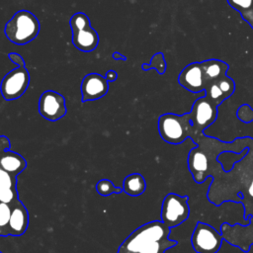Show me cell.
Segmentation results:
<instances>
[{"instance_id": "cell-21", "label": "cell", "mask_w": 253, "mask_h": 253, "mask_svg": "<svg viewBox=\"0 0 253 253\" xmlns=\"http://www.w3.org/2000/svg\"><path fill=\"white\" fill-rule=\"evenodd\" d=\"M96 191L103 197L110 196L112 194H120L123 192V188L116 187L112 181L108 179H102L96 184Z\"/></svg>"}, {"instance_id": "cell-19", "label": "cell", "mask_w": 253, "mask_h": 253, "mask_svg": "<svg viewBox=\"0 0 253 253\" xmlns=\"http://www.w3.org/2000/svg\"><path fill=\"white\" fill-rule=\"evenodd\" d=\"M228 5L239 12L242 19L253 30V0H226Z\"/></svg>"}, {"instance_id": "cell-22", "label": "cell", "mask_w": 253, "mask_h": 253, "mask_svg": "<svg viewBox=\"0 0 253 253\" xmlns=\"http://www.w3.org/2000/svg\"><path fill=\"white\" fill-rule=\"evenodd\" d=\"M205 92H206V96L217 106H219L224 100H226L225 96L223 95L222 91L220 90L216 82H213L208 85L205 89Z\"/></svg>"}, {"instance_id": "cell-10", "label": "cell", "mask_w": 253, "mask_h": 253, "mask_svg": "<svg viewBox=\"0 0 253 253\" xmlns=\"http://www.w3.org/2000/svg\"><path fill=\"white\" fill-rule=\"evenodd\" d=\"M220 232L223 239L229 244L238 247L243 252H249L253 244V215L250 217L249 223L246 225L236 223L229 224L223 222L220 226Z\"/></svg>"}, {"instance_id": "cell-13", "label": "cell", "mask_w": 253, "mask_h": 253, "mask_svg": "<svg viewBox=\"0 0 253 253\" xmlns=\"http://www.w3.org/2000/svg\"><path fill=\"white\" fill-rule=\"evenodd\" d=\"M179 84L192 93H200L205 90L203 69L201 62H192L180 72L178 76Z\"/></svg>"}, {"instance_id": "cell-25", "label": "cell", "mask_w": 253, "mask_h": 253, "mask_svg": "<svg viewBox=\"0 0 253 253\" xmlns=\"http://www.w3.org/2000/svg\"><path fill=\"white\" fill-rule=\"evenodd\" d=\"M216 83L219 86L220 90L222 91V93L226 99L229 98L233 94V92L235 90V83L229 76H227V75L224 76L223 78L216 81Z\"/></svg>"}, {"instance_id": "cell-17", "label": "cell", "mask_w": 253, "mask_h": 253, "mask_svg": "<svg viewBox=\"0 0 253 253\" xmlns=\"http://www.w3.org/2000/svg\"><path fill=\"white\" fill-rule=\"evenodd\" d=\"M0 167L17 177L27 167V161L21 154L9 149L0 155Z\"/></svg>"}, {"instance_id": "cell-27", "label": "cell", "mask_w": 253, "mask_h": 253, "mask_svg": "<svg viewBox=\"0 0 253 253\" xmlns=\"http://www.w3.org/2000/svg\"><path fill=\"white\" fill-rule=\"evenodd\" d=\"M18 198L17 189L11 188H0V202L5 204H12Z\"/></svg>"}, {"instance_id": "cell-23", "label": "cell", "mask_w": 253, "mask_h": 253, "mask_svg": "<svg viewBox=\"0 0 253 253\" xmlns=\"http://www.w3.org/2000/svg\"><path fill=\"white\" fill-rule=\"evenodd\" d=\"M141 68L143 70H149V69H155L159 74H163L166 69V62L164 59V55L161 52H158L154 54L151 58V61L149 64L143 63L141 65Z\"/></svg>"}, {"instance_id": "cell-29", "label": "cell", "mask_w": 253, "mask_h": 253, "mask_svg": "<svg viewBox=\"0 0 253 253\" xmlns=\"http://www.w3.org/2000/svg\"><path fill=\"white\" fill-rule=\"evenodd\" d=\"M10 140L7 136L5 135H0V155L6 151L10 149Z\"/></svg>"}, {"instance_id": "cell-5", "label": "cell", "mask_w": 253, "mask_h": 253, "mask_svg": "<svg viewBox=\"0 0 253 253\" xmlns=\"http://www.w3.org/2000/svg\"><path fill=\"white\" fill-rule=\"evenodd\" d=\"M157 126L161 138L170 144H180L193 134L189 113L183 115L163 114L159 117Z\"/></svg>"}, {"instance_id": "cell-30", "label": "cell", "mask_w": 253, "mask_h": 253, "mask_svg": "<svg viewBox=\"0 0 253 253\" xmlns=\"http://www.w3.org/2000/svg\"><path fill=\"white\" fill-rule=\"evenodd\" d=\"M105 78L108 82H114L118 78V73L115 70H108L105 74Z\"/></svg>"}, {"instance_id": "cell-1", "label": "cell", "mask_w": 253, "mask_h": 253, "mask_svg": "<svg viewBox=\"0 0 253 253\" xmlns=\"http://www.w3.org/2000/svg\"><path fill=\"white\" fill-rule=\"evenodd\" d=\"M248 149L229 171H224L219 162L211 167L207 178L211 177L212 181L207 197L216 207L224 202L242 204L244 219L249 223L253 215V145Z\"/></svg>"}, {"instance_id": "cell-3", "label": "cell", "mask_w": 253, "mask_h": 253, "mask_svg": "<svg viewBox=\"0 0 253 253\" xmlns=\"http://www.w3.org/2000/svg\"><path fill=\"white\" fill-rule=\"evenodd\" d=\"M171 228L154 220L136 228L120 246L118 253H165L178 242L169 238Z\"/></svg>"}, {"instance_id": "cell-18", "label": "cell", "mask_w": 253, "mask_h": 253, "mask_svg": "<svg viewBox=\"0 0 253 253\" xmlns=\"http://www.w3.org/2000/svg\"><path fill=\"white\" fill-rule=\"evenodd\" d=\"M145 189H146L145 179L139 173L129 174L124 180L123 191L131 197H137L143 194Z\"/></svg>"}, {"instance_id": "cell-11", "label": "cell", "mask_w": 253, "mask_h": 253, "mask_svg": "<svg viewBox=\"0 0 253 253\" xmlns=\"http://www.w3.org/2000/svg\"><path fill=\"white\" fill-rule=\"evenodd\" d=\"M39 113L42 118L51 122L63 118L66 114L64 97L53 90L42 92L39 100Z\"/></svg>"}, {"instance_id": "cell-16", "label": "cell", "mask_w": 253, "mask_h": 253, "mask_svg": "<svg viewBox=\"0 0 253 253\" xmlns=\"http://www.w3.org/2000/svg\"><path fill=\"white\" fill-rule=\"evenodd\" d=\"M201 64L206 87L226 76V72L229 68L226 62L219 59H207L201 61Z\"/></svg>"}, {"instance_id": "cell-14", "label": "cell", "mask_w": 253, "mask_h": 253, "mask_svg": "<svg viewBox=\"0 0 253 253\" xmlns=\"http://www.w3.org/2000/svg\"><path fill=\"white\" fill-rule=\"evenodd\" d=\"M29 225V213L24 204L17 199L11 204V216L8 225V235H23Z\"/></svg>"}, {"instance_id": "cell-2", "label": "cell", "mask_w": 253, "mask_h": 253, "mask_svg": "<svg viewBox=\"0 0 253 253\" xmlns=\"http://www.w3.org/2000/svg\"><path fill=\"white\" fill-rule=\"evenodd\" d=\"M194 142L198 145L188 155V168L197 184H202L206 179L209 169L217 162V157L223 152L241 153L253 145V138L240 137L232 142H222L214 137L204 133L197 137Z\"/></svg>"}, {"instance_id": "cell-15", "label": "cell", "mask_w": 253, "mask_h": 253, "mask_svg": "<svg viewBox=\"0 0 253 253\" xmlns=\"http://www.w3.org/2000/svg\"><path fill=\"white\" fill-rule=\"evenodd\" d=\"M72 43L77 49L83 52H90L94 50L99 43L98 33L92 26L72 31Z\"/></svg>"}, {"instance_id": "cell-28", "label": "cell", "mask_w": 253, "mask_h": 253, "mask_svg": "<svg viewBox=\"0 0 253 253\" xmlns=\"http://www.w3.org/2000/svg\"><path fill=\"white\" fill-rule=\"evenodd\" d=\"M8 57L9 59L15 63L17 66H26L25 64V60L23 58L22 55H20L19 53H16V52H11L8 54Z\"/></svg>"}, {"instance_id": "cell-9", "label": "cell", "mask_w": 253, "mask_h": 253, "mask_svg": "<svg viewBox=\"0 0 253 253\" xmlns=\"http://www.w3.org/2000/svg\"><path fill=\"white\" fill-rule=\"evenodd\" d=\"M30 73L26 66H18L9 71L1 80L0 92L4 100L13 101L20 98L28 89Z\"/></svg>"}, {"instance_id": "cell-32", "label": "cell", "mask_w": 253, "mask_h": 253, "mask_svg": "<svg viewBox=\"0 0 253 253\" xmlns=\"http://www.w3.org/2000/svg\"><path fill=\"white\" fill-rule=\"evenodd\" d=\"M0 253H2V252H1V251H0Z\"/></svg>"}, {"instance_id": "cell-24", "label": "cell", "mask_w": 253, "mask_h": 253, "mask_svg": "<svg viewBox=\"0 0 253 253\" xmlns=\"http://www.w3.org/2000/svg\"><path fill=\"white\" fill-rule=\"evenodd\" d=\"M69 24H70L72 31L81 30V29L91 26L89 17L83 12H77V13L73 14L69 20Z\"/></svg>"}, {"instance_id": "cell-31", "label": "cell", "mask_w": 253, "mask_h": 253, "mask_svg": "<svg viewBox=\"0 0 253 253\" xmlns=\"http://www.w3.org/2000/svg\"><path fill=\"white\" fill-rule=\"evenodd\" d=\"M112 57H113L114 59H116V60H124V61L126 60V57L125 55H123L122 53H120L119 51L114 52V53L112 54Z\"/></svg>"}, {"instance_id": "cell-4", "label": "cell", "mask_w": 253, "mask_h": 253, "mask_svg": "<svg viewBox=\"0 0 253 253\" xmlns=\"http://www.w3.org/2000/svg\"><path fill=\"white\" fill-rule=\"evenodd\" d=\"M39 19L28 10H20L6 23L7 39L17 45H24L36 39L40 33Z\"/></svg>"}, {"instance_id": "cell-20", "label": "cell", "mask_w": 253, "mask_h": 253, "mask_svg": "<svg viewBox=\"0 0 253 253\" xmlns=\"http://www.w3.org/2000/svg\"><path fill=\"white\" fill-rule=\"evenodd\" d=\"M11 216V204L0 202V236L8 235V225Z\"/></svg>"}, {"instance_id": "cell-7", "label": "cell", "mask_w": 253, "mask_h": 253, "mask_svg": "<svg viewBox=\"0 0 253 253\" xmlns=\"http://www.w3.org/2000/svg\"><path fill=\"white\" fill-rule=\"evenodd\" d=\"M217 105L211 101L206 95L197 99L191 111L189 112L190 120L193 126V141L204 133V130L209 127L217 118Z\"/></svg>"}, {"instance_id": "cell-12", "label": "cell", "mask_w": 253, "mask_h": 253, "mask_svg": "<svg viewBox=\"0 0 253 253\" xmlns=\"http://www.w3.org/2000/svg\"><path fill=\"white\" fill-rule=\"evenodd\" d=\"M81 101H95L105 96L109 91V82L105 76L99 73H89L85 75L80 86Z\"/></svg>"}, {"instance_id": "cell-8", "label": "cell", "mask_w": 253, "mask_h": 253, "mask_svg": "<svg viewBox=\"0 0 253 253\" xmlns=\"http://www.w3.org/2000/svg\"><path fill=\"white\" fill-rule=\"evenodd\" d=\"M223 240L220 231L203 221L197 222L191 236L193 249L197 253H217Z\"/></svg>"}, {"instance_id": "cell-26", "label": "cell", "mask_w": 253, "mask_h": 253, "mask_svg": "<svg viewBox=\"0 0 253 253\" xmlns=\"http://www.w3.org/2000/svg\"><path fill=\"white\" fill-rule=\"evenodd\" d=\"M16 184H17L16 177L6 172L0 167V188L17 189Z\"/></svg>"}, {"instance_id": "cell-6", "label": "cell", "mask_w": 253, "mask_h": 253, "mask_svg": "<svg viewBox=\"0 0 253 253\" xmlns=\"http://www.w3.org/2000/svg\"><path fill=\"white\" fill-rule=\"evenodd\" d=\"M187 195L180 196L175 193L167 194L161 206V221L169 228L182 224L190 215V207Z\"/></svg>"}]
</instances>
